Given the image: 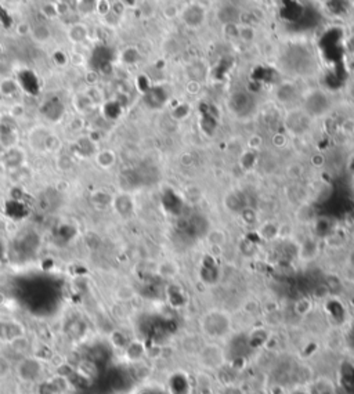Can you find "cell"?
I'll return each mask as SVG.
<instances>
[{
  "label": "cell",
  "instance_id": "9",
  "mask_svg": "<svg viewBox=\"0 0 354 394\" xmlns=\"http://www.w3.org/2000/svg\"><path fill=\"white\" fill-rule=\"evenodd\" d=\"M17 89H18V85L11 79H5L0 82V93L5 96H13Z\"/></svg>",
  "mask_w": 354,
  "mask_h": 394
},
{
  "label": "cell",
  "instance_id": "5",
  "mask_svg": "<svg viewBox=\"0 0 354 394\" xmlns=\"http://www.w3.org/2000/svg\"><path fill=\"white\" fill-rule=\"evenodd\" d=\"M14 371V367L11 364L10 359L5 355V354H0V380H6Z\"/></svg>",
  "mask_w": 354,
  "mask_h": 394
},
{
  "label": "cell",
  "instance_id": "12",
  "mask_svg": "<svg viewBox=\"0 0 354 394\" xmlns=\"http://www.w3.org/2000/svg\"><path fill=\"white\" fill-rule=\"evenodd\" d=\"M0 21L3 22V25H5L6 28H9L7 25H10L11 22V17L9 15V13L3 10V9H0Z\"/></svg>",
  "mask_w": 354,
  "mask_h": 394
},
{
  "label": "cell",
  "instance_id": "8",
  "mask_svg": "<svg viewBox=\"0 0 354 394\" xmlns=\"http://www.w3.org/2000/svg\"><path fill=\"white\" fill-rule=\"evenodd\" d=\"M30 30H32V35H33V38H35L36 41L46 42V41H49V38H50V30H49V28L45 25L32 26Z\"/></svg>",
  "mask_w": 354,
  "mask_h": 394
},
{
  "label": "cell",
  "instance_id": "13",
  "mask_svg": "<svg viewBox=\"0 0 354 394\" xmlns=\"http://www.w3.org/2000/svg\"><path fill=\"white\" fill-rule=\"evenodd\" d=\"M313 165L314 166H323L324 165V157H320V159H315V158H313Z\"/></svg>",
  "mask_w": 354,
  "mask_h": 394
},
{
  "label": "cell",
  "instance_id": "7",
  "mask_svg": "<svg viewBox=\"0 0 354 394\" xmlns=\"http://www.w3.org/2000/svg\"><path fill=\"white\" fill-rule=\"evenodd\" d=\"M69 38H71L74 42H83L87 38V29L85 25H81V24H76L71 28L69 30Z\"/></svg>",
  "mask_w": 354,
  "mask_h": 394
},
{
  "label": "cell",
  "instance_id": "3",
  "mask_svg": "<svg viewBox=\"0 0 354 394\" xmlns=\"http://www.w3.org/2000/svg\"><path fill=\"white\" fill-rule=\"evenodd\" d=\"M313 118L310 117L304 110H295V111L289 112L287 117V126L289 130H292V133L300 134L309 129L310 121Z\"/></svg>",
  "mask_w": 354,
  "mask_h": 394
},
{
  "label": "cell",
  "instance_id": "6",
  "mask_svg": "<svg viewBox=\"0 0 354 394\" xmlns=\"http://www.w3.org/2000/svg\"><path fill=\"white\" fill-rule=\"evenodd\" d=\"M97 163L101 167H111L115 163V154L110 150L98 152L97 155Z\"/></svg>",
  "mask_w": 354,
  "mask_h": 394
},
{
  "label": "cell",
  "instance_id": "10",
  "mask_svg": "<svg viewBox=\"0 0 354 394\" xmlns=\"http://www.w3.org/2000/svg\"><path fill=\"white\" fill-rule=\"evenodd\" d=\"M209 237H215L213 239H210V241H212V243H215V245H219V243L224 242V239H226V234L223 233L222 230H213Z\"/></svg>",
  "mask_w": 354,
  "mask_h": 394
},
{
  "label": "cell",
  "instance_id": "11",
  "mask_svg": "<svg viewBox=\"0 0 354 394\" xmlns=\"http://www.w3.org/2000/svg\"><path fill=\"white\" fill-rule=\"evenodd\" d=\"M97 0H79V6H81L82 9H85V10H93L94 7H96Z\"/></svg>",
  "mask_w": 354,
  "mask_h": 394
},
{
  "label": "cell",
  "instance_id": "2",
  "mask_svg": "<svg viewBox=\"0 0 354 394\" xmlns=\"http://www.w3.org/2000/svg\"><path fill=\"white\" fill-rule=\"evenodd\" d=\"M22 336H25L22 324L14 321V319L0 321V342L2 343L11 344Z\"/></svg>",
  "mask_w": 354,
  "mask_h": 394
},
{
  "label": "cell",
  "instance_id": "14",
  "mask_svg": "<svg viewBox=\"0 0 354 394\" xmlns=\"http://www.w3.org/2000/svg\"><path fill=\"white\" fill-rule=\"evenodd\" d=\"M347 49H349V51L351 53V54H354V36H351L349 39V42H347Z\"/></svg>",
  "mask_w": 354,
  "mask_h": 394
},
{
  "label": "cell",
  "instance_id": "1",
  "mask_svg": "<svg viewBox=\"0 0 354 394\" xmlns=\"http://www.w3.org/2000/svg\"><path fill=\"white\" fill-rule=\"evenodd\" d=\"M14 371L22 383H36L43 376L45 365L39 357H24L15 365Z\"/></svg>",
  "mask_w": 354,
  "mask_h": 394
},
{
  "label": "cell",
  "instance_id": "4",
  "mask_svg": "<svg viewBox=\"0 0 354 394\" xmlns=\"http://www.w3.org/2000/svg\"><path fill=\"white\" fill-rule=\"evenodd\" d=\"M43 114H45L46 117L51 119V121H57V119H60L62 117V114H64V106L61 104L58 100H51V101H47L43 105Z\"/></svg>",
  "mask_w": 354,
  "mask_h": 394
}]
</instances>
